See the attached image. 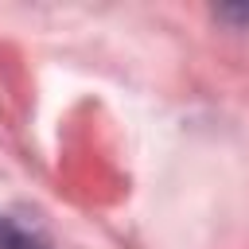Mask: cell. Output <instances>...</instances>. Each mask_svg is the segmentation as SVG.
<instances>
[{
    "mask_svg": "<svg viewBox=\"0 0 249 249\" xmlns=\"http://www.w3.org/2000/svg\"><path fill=\"white\" fill-rule=\"evenodd\" d=\"M0 249H43V245H39V237H31L23 226L0 218Z\"/></svg>",
    "mask_w": 249,
    "mask_h": 249,
    "instance_id": "1",
    "label": "cell"
}]
</instances>
